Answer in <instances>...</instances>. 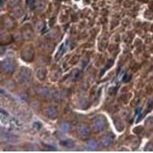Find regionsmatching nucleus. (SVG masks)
I'll return each mask as SVG.
<instances>
[{"mask_svg":"<svg viewBox=\"0 0 153 153\" xmlns=\"http://www.w3.org/2000/svg\"><path fill=\"white\" fill-rule=\"evenodd\" d=\"M105 123L106 120L104 118H97L95 120L94 127L96 131H100V130L103 129L105 127Z\"/></svg>","mask_w":153,"mask_h":153,"instance_id":"1","label":"nucleus"},{"mask_svg":"<svg viewBox=\"0 0 153 153\" xmlns=\"http://www.w3.org/2000/svg\"><path fill=\"white\" fill-rule=\"evenodd\" d=\"M90 132V129L87 127H86V126H82V127H80L78 129L79 135L83 138L89 136Z\"/></svg>","mask_w":153,"mask_h":153,"instance_id":"2","label":"nucleus"},{"mask_svg":"<svg viewBox=\"0 0 153 153\" xmlns=\"http://www.w3.org/2000/svg\"><path fill=\"white\" fill-rule=\"evenodd\" d=\"M2 68L5 72L9 73V72L13 71V70H14V65H13L12 63L8 62V61L6 62V61H5V63H2Z\"/></svg>","mask_w":153,"mask_h":153,"instance_id":"3","label":"nucleus"},{"mask_svg":"<svg viewBox=\"0 0 153 153\" xmlns=\"http://www.w3.org/2000/svg\"><path fill=\"white\" fill-rule=\"evenodd\" d=\"M61 143V146H64V147H68V148H73L75 146L74 141L70 139L61 141V143Z\"/></svg>","mask_w":153,"mask_h":153,"instance_id":"4","label":"nucleus"},{"mask_svg":"<svg viewBox=\"0 0 153 153\" xmlns=\"http://www.w3.org/2000/svg\"><path fill=\"white\" fill-rule=\"evenodd\" d=\"M113 143V138L110 137V135H107L106 137H104L102 140V144L103 146L105 147H108L111 145V143Z\"/></svg>","mask_w":153,"mask_h":153,"instance_id":"5","label":"nucleus"},{"mask_svg":"<svg viewBox=\"0 0 153 153\" xmlns=\"http://www.w3.org/2000/svg\"><path fill=\"white\" fill-rule=\"evenodd\" d=\"M96 147H97V143L94 140L90 141L89 143H88V144H87V148L90 150L96 149Z\"/></svg>","mask_w":153,"mask_h":153,"instance_id":"6","label":"nucleus"},{"mask_svg":"<svg viewBox=\"0 0 153 153\" xmlns=\"http://www.w3.org/2000/svg\"><path fill=\"white\" fill-rule=\"evenodd\" d=\"M61 129L64 131V132H68L71 130V126L69 123H63L61 124Z\"/></svg>","mask_w":153,"mask_h":153,"instance_id":"7","label":"nucleus"},{"mask_svg":"<svg viewBox=\"0 0 153 153\" xmlns=\"http://www.w3.org/2000/svg\"><path fill=\"white\" fill-rule=\"evenodd\" d=\"M49 113H49V116H50V117H51V114H54L55 116H57V110H56L54 108L50 109V110H49Z\"/></svg>","mask_w":153,"mask_h":153,"instance_id":"8","label":"nucleus"},{"mask_svg":"<svg viewBox=\"0 0 153 153\" xmlns=\"http://www.w3.org/2000/svg\"><path fill=\"white\" fill-rule=\"evenodd\" d=\"M130 78H131V77H130L129 75L127 74H125L124 76H123V81L128 82L129 80H130Z\"/></svg>","mask_w":153,"mask_h":153,"instance_id":"9","label":"nucleus"}]
</instances>
